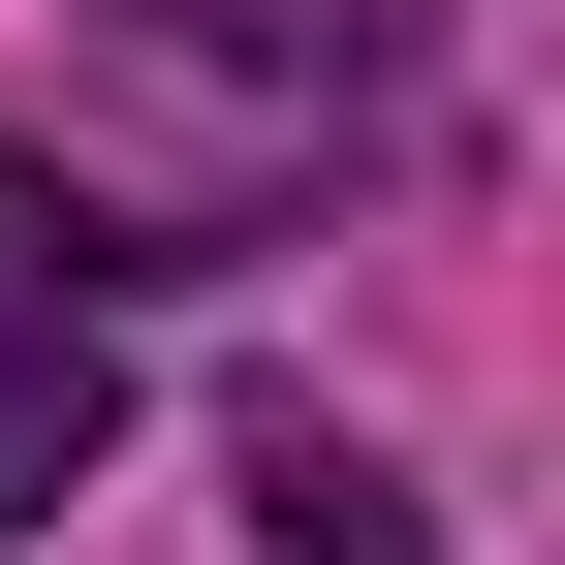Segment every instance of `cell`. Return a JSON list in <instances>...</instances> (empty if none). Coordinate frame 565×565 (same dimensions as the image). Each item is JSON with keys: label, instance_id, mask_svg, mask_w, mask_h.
<instances>
[{"label": "cell", "instance_id": "6da1fadb", "mask_svg": "<svg viewBox=\"0 0 565 565\" xmlns=\"http://www.w3.org/2000/svg\"><path fill=\"white\" fill-rule=\"evenodd\" d=\"M95 440H126V252L0 158V534H63V503H95Z\"/></svg>", "mask_w": 565, "mask_h": 565}, {"label": "cell", "instance_id": "7a4b0ae2", "mask_svg": "<svg viewBox=\"0 0 565 565\" xmlns=\"http://www.w3.org/2000/svg\"><path fill=\"white\" fill-rule=\"evenodd\" d=\"M252 534H282V565H408V503H377V440H315V408H252Z\"/></svg>", "mask_w": 565, "mask_h": 565}, {"label": "cell", "instance_id": "3957f363", "mask_svg": "<svg viewBox=\"0 0 565 565\" xmlns=\"http://www.w3.org/2000/svg\"><path fill=\"white\" fill-rule=\"evenodd\" d=\"M158 32H189V63H408L440 0H158Z\"/></svg>", "mask_w": 565, "mask_h": 565}]
</instances>
